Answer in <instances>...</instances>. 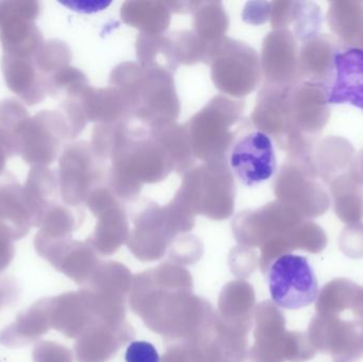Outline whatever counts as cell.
<instances>
[{"label": "cell", "mask_w": 363, "mask_h": 362, "mask_svg": "<svg viewBox=\"0 0 363 362\" xmlns=\"http://www.w3.org/2000/svg\"><path fill=\"white\" fill-rule=\"evenodd\" d=\"M307 335L315 351L330 355L334 362H358L363 357L362 321L317 314Z\"/></svg>", "instance_id": "7a4b0ae2"}, {"label": "cell", "mask_w": 363, "mask_h": 362, "mask_svg": "<svg viewBox=\"0 0 363 362\" xmlns=\"http://www.w3.org/2000/svg\"><path fill=\"white\" fill-rule=\"evenodd\" d=\"M255 346L250 352L252 362H286V320L274 303L264 302L255 312Z\"/></svg>", "instance_id": "5b68a950"}, {"label": "cell", "mask_w": 363, "mask_h": 362, "mask_svg": "<svg viewBox=\"0 0 363 362\" xmlns=\"http://www.w3.org/2000/svg\"><path fill=\"white\" fill-rule=\"evenodd\" d=\"M317 354L307 333L288 332L286 337V361L306 362Z\"/></svg>", "instance_id": "8992f818"}, {"label": "cell", "mask_w": 363, "mask_h": 362, "mask_svg": "<svg viewBox=\"0 0 363 362\" xmlns=\"http://www.w3.org/2000/svg\"><path fill=\"white\" fill-rule=\"evenodd\" d=\"M127 362H161L157 349L150 342L134 341L125 352Z\"/></svg>", "instance_id": "52a82bcc"}, {"label": "cell", "mask_w": 363, "mask_h": 362, "mask_svg": "<svg viewBox=\"0 0 363 362\" xmlns=\"http://www.w3.org/2000/svg\"><path fill=\"white\" fill-rule=\"evenodd\" d=\"M269 290L273 303L296 310L311 305L319 295V284L306 257L286 254L269 267Z\"/></svg>", "instance_id": "6da1fadb"}, {"label": "cell", "mask_w": 363, "mask_h": 362, "mask_svg": "<svg viewBox=\"0 0 363 362\" xmlns=\"http://www.w3.org/2000/svg\"><path fill=\"white\" fill-rule=\"evenodd\" d=\"M350 312H352L354 319L362 321L363 322V286H359V288H358L355 301H354L353 306H352Z\"/></svg>", "instance_id": "ba28073f"}, {"label": "cell", "mask_w": 363, "mask_h": 362, "mask_svg": "<svg viewBox=\"0 0 363 362\" xmlns=\"http://www.w3.org/2000/svg\"><path fill=\"white\" fill-rule=\"evenodd\" d=\"M228 164L237 180L247 187H255L270 180L277 172L274 145L268 134L255 130L235 142Z\"/></svg>", "instance_id": "3957f363"}, {"label": "cell", "mask_w": 363, "mask_h": 362, "mask_svg": "<svg viewBox=\"0 0 363 362\" xmlns=\"http://www.w3.org/2000/svg\"><path fill=\"white\" fill-rule=\"evenodd\" d=\"M326 101L363 111V49L347 48L335 55Z\"/></svg>", "instance_id": "277c9868"}]
</instances>
